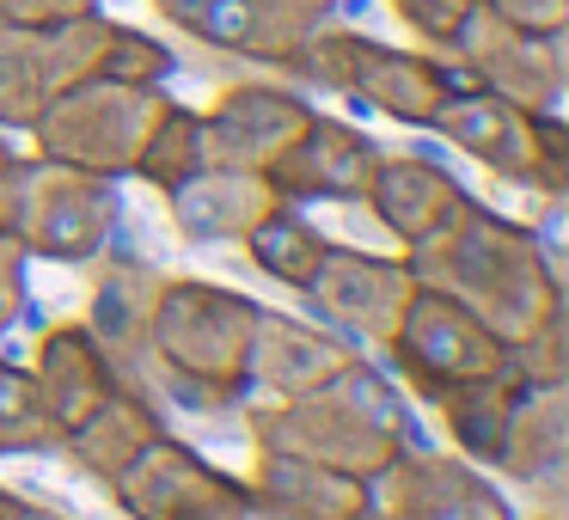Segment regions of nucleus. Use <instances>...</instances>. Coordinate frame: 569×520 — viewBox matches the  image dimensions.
<instances>
[{
  "mask_svg": "<svg viewBox=\"0 0 569 520\" xmlns=\"http://www.w3.org/2000/svg\"><path fill=\"white\" fill-rule=\"evenodd\" d=\"M160 7L209 43L251 50V56H282L312 38V26H319V13L331 0H160Z\"/></svg>",
  "mask_w": 569,
  "mask_h": 520,
  "instance_id": "obj_1",
  "label": "nucleus"
},
{
  "mask_svg": "<svg viewBox=\"0 0 569 520\" xmlns=\"http://www.w3.org/2000/svg\"><path fill=\"white\" fill-rule=\"evenodd\" d=\"M478 7H483V0H398V13H405L417 31L441 38V43L466 38V26H471V13H478Z\"/></svg>",
  "mask_w": 569,
  "mask_h": 520,
  "instance_id": "obj_2",
  "label": "nucleus"
},
{
  "mask_svg": "<svg viewBox=\"0 0 569 520\" xmlns=\"http://www.w3.org/2000/svg\"><path fill=\"white\" fill-rule=\"evenodd\" d=\"M92 0H0V26H62L80 19Z\"/></svg>",
  "mask_w": 569,
  "mask_h": 520,
  "instance_id": "obj_3",
  "label": "nucleus"
}]
</instances>
